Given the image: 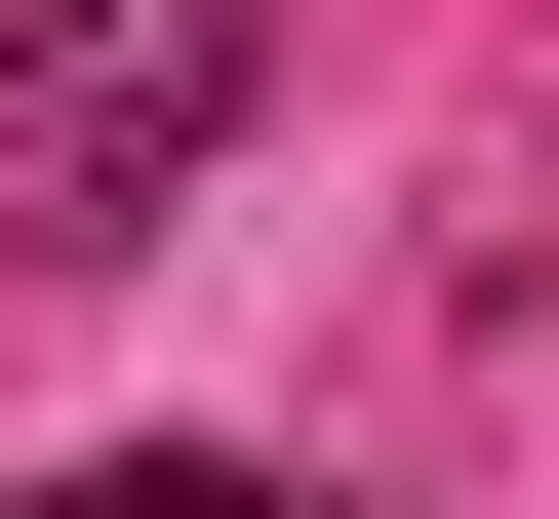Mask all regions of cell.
Returning <instances> with one entry per match:
<instances>
[{
    "label": "cell",
    "mask_w": 559,
    "mask_h": 519,
    "mask_svg": "<svg viewBox=\"0 0 559 519\" xmlns=\"http://www.w3.org/2000/svg\"><path fill=\"white\" fill-rule=\"evenodd\" d=\"M120 40H160V0H0V81H40V120H81V81H120Z\"/></svg>",
    "instance_id": "3"
},
{
    "label": "cell",
    "mask_w": 559,
    "mask_h": 519,
    "mask_svg": "<svg viewBox=\"0 0 559 519\" xmlns=\"http://www.w3.org/2000/svg\"><path fill=\"white\" fill-rule=\"evenodd\" d=\"M160 161H240V0H160L120 81L40 120V161H0V240H160Z\"/></svg>",
    "instance_id": "1"
},
{
    "label": "cell",
    "mask_w": 559,
    "mask_h": 519,
    "mask_svg": "<svg viewBox=\"0 0 559 519\" xmlns=\"http://www.w3.org/2000/svg\"><path fill=\"white\" fill-rule=\"evenodd\" d=\"M0 519H280L240 439H81V480H0Z\"/></svg>",
    "instance_id": "2"
}]
</instances>
